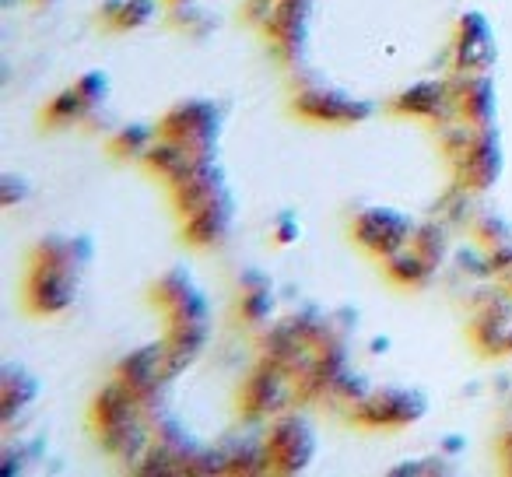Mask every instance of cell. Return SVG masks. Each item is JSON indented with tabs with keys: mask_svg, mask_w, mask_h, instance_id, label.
I'll use <instances>...</instances> for the list:
<instances>
[{
	"mask_svg": "<svg viewBox=\"0 0 512 477\" xmlns=\"http://www.w3.org/2000/svg\"><path fill=\"white\" fill-rule=\"evenodd\" d=\"M158 134L207 151V155H218L221 134H225V109L214 99H183L162 113Z\"/></svg>",
	"mask_w": 512,
	"mask_h": 477,
	"instance_id": "8",
	"label": "cell"
},
{
	"mask_svg": "<svg viewBox=\"0 0 512 477\" xmlns=\"http://www.w3.org/2000/svg\"><path fill=\"white\" fill-rule=\"evenodd\" d=\"M179 228H183V239L193 246V250H218V246L228 243V235L235 228V197L232 190H221L214 200H207L200 211L179 218Z\"/></svg>",
	"mask_w": 512,
	"mask_h": 477,
	"instance_id": "15",
	"label": "cell"
},
{
	"mask_svg": "<svg viewBox=\"0 0 512 477\" xmlns=\"http://www.w3.org/2000/svg\"><path fill=\"white\" fill-rule=\"evenodd\" d=\"M488 253V267H491V278L502 281L505 274L512 271V243L505 246H495V250H484Z\"/></svg>",
	"mask_w": 512,
	"mask_h": 477,
	"instance_id": "31",
	"label": "cell"
},
{
	"mask_svg": "<svg viewBox=\"0 0 512 477\" xmlns=\"http://www.w3.org/2000/svg\"><path fill=\"white\" fill-rule=\"evenodd\" d=\"M214 158L218 155H207V151H197V148H190V144L158 134V141L151 144V151L144 155V169L169 186V183H176V179H183L186 172L197 169V165L214 162Z\"/></svg>",
	"mask_w": 512,
	"mask_h": 477,
	"instance_id": "19",
	"label": "cell"
},
{
	"mask_svg": "<svg viewBox=\"0 0 512 477\" xmlns=\"http://www.w3.org/2000/svg\"><path fill=\"white\" fill-rule=\"evenodd\" d=\"M218 453H221V474H235V477L271 474L264 435H232L225 446H218Z\"/></svg>",
	"mask_w": 512,
	"mask_h": 477,
	"instance_id": "20",
	"label": "cell"
},
{
	"mask_svg": "<svg viewBox=\"0 0 512 477\" xmlns=\"http://www.w3.org/2000/svg\"><path fill=\"white\" fill-rule=\"evenodd\" d=\"M235 313L246 327L260 330L274 320L278 313V288H274L271 274L264 271H242L239 274V285H235Z\"/></svg>",
	"mask_w": 512,
	"mask_h": 477,
	"instance_id": "18",
	"label": "cell"
},
{
	"mask_svg": "<svg viewBox=\"0 0 512 477\" xmlns=\"http://www.w3.org/2000/svg\"><path fill=\"white\" fill-rule=\"evenodd\" d=\"M467 330L481 355H512V288L502 285V281H495L488 288H474Z\"/></svg>",
	"mask_w": 512,
	"mask_h": 477,
	"instance_id": "7",
	"label": "cell"
},
{
	"mask_svg": "<svg viewBox=\"0 0 512 477\" xmlns=\"http://www.w3.org/2000/svg\"><path fill=\"white\" fill-rule=\"evenodd\" d=\"M158 141V123H123L109 134V155L120 162H144L151 144Z\"/></svg>",
	"mask_w": 512,
	"mask_h": 477,
	"instance_id": "23",
	"label": "cell"
},
{
	"mask_svg": "<svg viewBox=\"0 0 512 477\" xmlns=\"http://www.w3.org/2000/svg\"><path fill=\"white\" fill-rule=\"evenodd\" d=\"M39 393H43V386H39L36 372H29L18 362L0 365V425H4V432H11L32 411Z\"/></svg>",
	"mask_w": 512,
	"mask_h": 477,
	"instance_id": "17",
	"label": "cell"
},
{
	"mask_svg": "<svg viewBox=\"0 0 512 477\" xmlns=\"http://www.w3.org/2000/svg\"><path fill=\"white\" fill-rule=\"evenodd\" d=\"M172 25L190 39H207V36H214V29H218L214 15L204 8H197V0H190V4H172Z\"/></svg>",
	"mask_w": 512,
	"mask_h": 477,
	"instance_id": "28",
	"label": "cell"
},
{
	"mask_svg": "<svg viewBox=\"0 0 512 477\" xmlns=\"http://www.w3.org/2000/svg\"><path fill=\"white\" fill-rule=\"evenodd\" d=\"M411 246L432 267H442L449 260V228L442 225V221H421L411 235Z\"/></svg>",
	"mask_w": 512,
	"mask_h": 477,
	"instance_id": "25",
	"label": "cell"
},
{
	"mask_svg": "<svg viewBox=\"0 0 512 477\" xmlns=\"http://www.w3.org/2000/svg\"><path fill=\"white\" fill-rule=\"evenodd\" d=\"M386 348H390V337H376V341H372V355H383Z\"/></svg>",
	"mask_w": 512,
	"mask_h": 477,
	"instance_id": "33",
	"label": "cell"
},
{
	"mask_svg": "<svg viewBox=\"0 0 512 477\" xmlns=\"http://www.w3.org/2000/svg\"><path fill=\"white\" fill-rule=\"evenodd\" d=\"M498 460H502V470L505 474H512V425L502 432V439H498Z\"/></svg>",
	"mask_w": 512,
	"mask_h": 477,
	"instance_id": "32",
	"label": "cell"
},
{
	"mask_svg": "<svg viewBox=\"0 0 512 477\" xmlns=\"http://www.w3.org/2000/svg\"><path fill=\"white\" fill-rule=\"evenodd\" d=\"M470 235L481 250H495V246L512 243V221L498 211H477L470 221Z\"/></svg>",
	"mask_w": 512,
	"mask_h": 477,
	"instance_id": "26",
	"label": "cell"
},
{
	"mask_svg": "<svg viewBox=\"0 0 512 477\" xmlns=\"http://www.w3.org/2000/svg\"><path fill=\"white\" fill-rule=\"evenodd\" d=\"M32 4H39V8H53V4H60V0H32Z\"/></svg>",
	"mask_w": 512,
	"mask_h": 477,
	"instance_id": "34",
	"label": "cell"
},
{
	"mask_svg": "<svg viewBox=\"0 0 512 477\" xmlns=\"http://www.w3.org/2000/svg\"><path fill=\"white\" fill-rule=\"evenodd\" d=\"M449 64L453 71H491L498 64V36L481 11H463L456 18Z\"/></svg>",
	"mask_w": 512,
	"mask_h": 477,
	"instance_id": "13",
	"label": "cell"
},
{
	"mask_svg": "<svg viewBox=\"0 0 512 477\" xmlns=\"http://www.w3.org/2000/svg\"><path fill=\"white\" fill-rule=\"evenodd\" d=\"M414 228H418V221H414L407 211L390 207V204L358 207L348 221V232H351V239H355V246L376 260L390 257L393 250L411 243Z\"/></svg>",
	"mask_w": 512,
	"mask_h": 477,
	"instance_id": "9",
	"label": "cell"
},
{
	"mask_svg": "<svg viewBox=\"0 0 512 477\" xmlns=\"http://www.w3.org/2000/svg\"><path fill=\"white\" fill-rule=\"evenodd\" d=\"M390 109L397 116H404V120H421V123H428V127L449 120V116H460L453 102L449 74L446 78H421V81H414V85H407L404 92L393 95Z\"/></svg>",
	"mask_w": 512,
	"mask_h": 477,
	"instance_id": "14",
	"label": "cell"
},
{
	"mask_svg": "<svg viewBox=\"0 0 512 477\" xmlns=\"http://www.w3.org/2000/svg\"><path fill=\"white\" fill-rule=\"evenodd\" d=\"M292 113L306 123H323V127H358L372 116V102L362 95H351L344 88L330 85L323 78H313L302 71L292 74Z\"/></svg>",
	"mask_w": 512,
	"mask_h": 477,
	"instance_id": "3",
	"label": "cell"
},
{
	"mask_svg": "<svg viewBox=\"0 0 512 477\" xmlns=\"http://www.w3.org/2000/svg\"><path fill=\"white\" fill-rule=\"evenodd\" d=\"M113 376L120 379V383H127L130 390L141 397V404H144V411H148V414L169 411L172 379L165 376L162 341H151V344H141V348L127 351V355L116 362Z\"/></svg>",
	"mask_w": 512,
	"mask_h": 477,
	"instance_id": "12",
	"label": "cell"
},
{
	"mask_svg": "<svg viewBox=\"0 0 512 477\" xmlns=\"http://www.w3.org/2000/svg\"><path fill=\"white\" fill-rule=\"evenodd\" d=\"M502 285H509V288H512V271H509V274H505V278H502Z\"/></svg>",
	"mask_w": 512,
	"mask_h": 477,
	"instance_id": "35",
	"label": "cell"
},
{
	"mask_svg": "<svg viewBox=\"0 0 512 477\" xmlns=\"http://www.w3.org/2000/svg\"><path fill=\"white\" fill-rule=\"evenodd\" d=\"M449 169H453V183L460 193H467V197L488 193L505 172V144L498 123L495 127H477L474 141L463 148L460 158L449 162Z\"/></svg>",
	"mask_w": 512,
	"mask_h": 477,
	"instance_id": "10",
	"label": "cell"
},
{
	"mask_svg": "<svg viewBox=\"0 0 512 477\" xmlns=\"http://www.w3.org/2000/svg\"><path fill=\"white\" fill-rule=\"evenodd\" d=\"M29 197H32V183L25 176H18V172H4L0 176V204L8 207V211H15Z\"/></svg>",
	"mask_w": 512,
	"mask_h": 477,
	"instance_id": "29",
	"label": "cell"
},
{
	"mask_svg": "<svg viewBox=\"0 0 512 477\" xmlns=\"http://www.w3.org/2000/svg\"><path fill=\"white\" fill-rule=\"evenodd\" d=\"M264 442H267L271 474H281V477H299V474H306V470H313L316 453H320V435H316L313 418H309L306 411H299V407H292V411L267 421Z\"/></svg>",
	"mask_w": 512,
	"mask_h": 477,
	"instance_id": "4",
	"label": "cell"
},
{
	"mask_svg": "<svg viewBox=\"0 0 512 477\" xmlns=\"http://www.w3.org/2000/svg\"><path fill=\"white\" fill-rule=\"evenodd\" d=\"M92 260L95 246L88 235H43L29 250V264H25V309L39 320L67 316L81 302V288H85Z\"/></svg>",
	"mask_w": 512,
	"mask_h": 477,
	"instance_id": "1",
	"label": "cell"
},
{
	"mask_svg": "<svg viewBox=\"0 0 512 477\" xmlns=\"http://www.w3.org/2000/svg\"><path fill=\"white\" fill-rule=\"evenodd\" d=\"M428 414V397L414 386H372L348 411V421L369 432H393L411 428Z\"/></svg>",
	"mask_w": 512,
	"mask_h": 477,
	"instance_id": "6",
	"label": "cell"
},
{
	"mask_svg": "<svg viewBox=\"0 0 512 477\" xmlns=\"http://www.w3.org/2000/svg\"><path fill=\"white\" fill-rule=\"evenodd\" d=\"M456 113L474 127H495L498 123V85L491 71H449Z\"/></svg>",
	"mask_w": 512,
	"mask_h": 477,
	"instance_id": "16",
	"label": "cell"
},
{
	"mask_svg": "<svg viewBox=\"0 0 512 477\" xmlns=\"http://www.w3.org/2000/svg\"><path fill=\"white\" fill-rule=\"evenodd\" d=\"M379 267H383V274L393 281L397 288H404V292H418V288H428L435 281V274H439V267H432L425 257H421L418 250H414L411 243L400 246V250H393L390 257L379 260Z\"/></svg>",
	"mask_w": 512,
	"mask_h": 477,
	"instance_id": "21",
	"label": "cell"
},
{
	"mask_svg": "<svg viewBox=\"0 0 512 477\" xmlns=\"http://www.w3.org/2000/svg\"><path fill=\"white\" fill-rule=\"evenodd\" d=\"M74 88H78V95L85 99V106H88V123H99L109 92H113V81H109V74L95 67V71L81 74V78L74 81Z\"/></svg>",
	"mask_w": 512,
	"mask_h": 477,
	"instance_id": "27",
	"label": "cell"
},
{
	"mask_svg": "<svg viewBox=\"0 0 512 477\" xmlns=\"http://www.w3.org/2000/svg\"><path fill=\"white\" fill-rule=\"evenodd\" d=\"M169 4H190V0H169Z\"/></svg>",
	"mask_w": 512,
	"mask_h": 477,
	"instance_id": "36",
	"label": "cell"
},
{
	"mask_svg": "<svg viewBox=\"0 0 512 477\" xmlns=\"http://www.w3.org/2000/svg\"><path fill=\"white\" fill-rule=\"evenodd\" d=\"M309 22H313V0H278L260 36L274 50V57L288 71H302L309 57Z\"/></svg>",
	"mask_w": 512,
	"mask_h": 477,
	"instance_id": "11",
	"label": "cell"
},
{
	"mask_svg": "<svg viewBox=\"0 0 512 477\" xmlns=\"http://www.w3.org/2000/svg\"><path fill=\"white\" fill-rule=\"evenodd\" d=\"M148 299L165 320V334L158 341H162L165 376L176 383L211 341V302L186 267H169L158 274Z\"/></svg>",
	"mask_w": 512,
	"mask_h": 477,
	"instance_id": "2",
	"label": "cell"
},
{
	"mask_svg": "<svg viewBox=\"0 0 512 477\" xmlns=\"http://www.w3.org/2000/svg\"><path fill=\"white\" fill-rule=\"evenodd\" d=\"M302 239V221L295 218L292 211H281L274 218V228H271V243L274 246H295Z\"/></svg>",
	"mask_w": 512,
	"mask_h": 477,
	"instance_id": "30",
	"label": "cell"
},
{
	"mask_svg": "<svg viewBox=\"0 0 512 477\" xmlns=\"http://www.w3.org/2000/svg\"><path fill=\"white\" fill-rule=\"evenodd\" d=\"M78 123H85L88 127V106L78 95V88L67 85L64 92H57L43 106V127L46 130H67V127H78Z\"/></svg>",
	"mask_w": 512,
	"mask_h": 477,
	"instance_id": "24",
	"label": "cell"
},
{
	"mask_svg": "<svg viewBox=\"0 0 512 477\" xmlns=\"http://www.w3.org/2000/svg\"><path fill=\"white\" fill-rule=\"evenodd\" d=\"M299 404V386H295V376L285 369V365H274L267 358L253 365L246 372L239 386V414L246 425H264V421H274L278 414L292 411Z\"/></svg>",
	"mask_w": 512,
	"mask_h": 477,
	"instance_id": "5",
	"label": "cell"
},
{
	"mask_svg": "<svg viewBox=\"0 0 512 477\" xmlns=\"http://www.w3.org/2000/svg\"><path fill=\"white\" fill-rule=\"evenodd\" d=\"M158 18V0H102L99 22L109 32H141Z\"/></svg>",
	"mask_w": 512,
	"mask_h": 477,
	"instance_id": "22",
	"label": "cell"
}]
</instances>
